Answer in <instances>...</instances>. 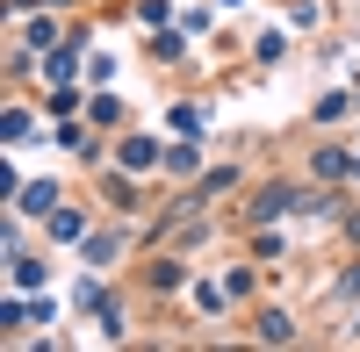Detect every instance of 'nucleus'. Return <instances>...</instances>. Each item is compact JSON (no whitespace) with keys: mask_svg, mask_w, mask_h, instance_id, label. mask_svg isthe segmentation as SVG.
<instances>
[{"mask_svg":"<svg viewBox=\"0 0 360 352\" xmlns=\"http://www.w3.org/2000/svg\"><path fill=\"white\" fill-rule=\"evenodd\" d=\"M152 158H159L152 144H123V165H130V172H144V165H152Z\"/></svg>","mask_w":360,"mask_h":352,"instance_id":"f257e3e1","label":"nucleus"}]
</instances>
